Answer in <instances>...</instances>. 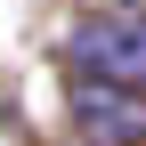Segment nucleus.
<instances>
[{
    "label": "nucleus",
    "mask_w": 146,
    "mask_h": 146,
    "mask_svg": "<svg viewBox=\"0 0 146 146\" xmlns=\"http://www.w3.org/2000/svg\"><path fill=\"white\" fill-rule=\"evenodd\" d=\"M73 130L89 146H146V89L81 73L73 81Z\"/></svg>",
    "instance_id": "nucleus-1"
},
{
    "label": "nucleus",
    "mask_w": 146,
    "mask_h": 146,
    "mask_svg": "<svg viewBox=\"0 0 146 146\" xmlns=\"http://www.w3.org/2000/svg\"><path fill=\"white\" fill-rule=\"evenodd\" d=\"M73 57H81V73H98V81L146 89V8H114L98 25H81L73 33Z\"/></svg>",
    "instance_id": "nucleus-2"
},
{
    "label": "nucleus",
    "mask_w": 146,
    "mask_h": 146,
    "mask_svg": "<svg viewBox=\"0 0 146 146\" xmlns=\"http://www.w3.org/2000/svg\"><path fill=\"white\" fill-rule=\"evenodd\" d=\"M114 8H146V0H114Z\"/></svg>",
    "instance_id": "nucleus-3"
}]
</instances>
